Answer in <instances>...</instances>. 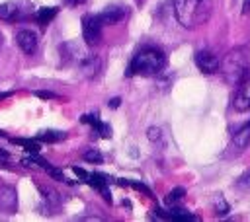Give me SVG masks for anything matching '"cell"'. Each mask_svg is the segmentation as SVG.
<instances>
[{"mask_svg":"<svg viewBox=\"0 0 250 222\" xmlns=\"http://www.w3.org/2000/svg\"><path fill=\"white\" fill-rule=\"evenodd\" d=\"M215 208H217L219 214H227V212H229V204L225 203L223 195H217V199H215Z\"/></svg>","mask_w":250,"mask_h":222,"instance_id":"cell-22","label":"cell"},{"mask_svg":"<svg viewBox=\"0 0 250 222\" xmlns=\"http://www.w3.org/2000/svg\"><path fill=\"white\" fill-rule=\"evenodd\" d=\"M82 123L92 125V127L100 132V136H109V134H111V129H109L107 125H104L102 121H98V117H94V115H84V117H82Z\"/></svg>","mask_w":250,"mask_h":222,"instance_id":"cell-15","label":"cell"},{"mask_svg":"<svg viewBox=\"0 0 250 222\" xmlns=\"http://www.w3.org/2000/svg\"><path fill=\"white\" fill-rule=\"evenodd\" d=\"M184 195H186V191H184L182 187L172 189V191L166 195V204H176V203H180V201L184 199Z\"/></svg>","mask_w":250,"mask_h":222,"instance_id":"cell-19","label":"cell"},{"mask_svg":"<svg viewBox=\"0 0 250 222\" xmlns=\"http://www.w3.org/2000/svg\"><path fill=\"white\" fill-rule=\"evenodd\" d=\"M80 70L86 78H94L100 74L102 70V58L100 56H94V55H88L84 60H80Z\"/></svg>","mask_w":250,"mask_h":222,"instance_id":"cell-9","label":"cell"},{"mask_svg":"<svg viewBox=\"0 0 250 222\" xmlns=\"http://www.w3.org/2000/svg\"><path fill=\"white\" fill-rule=\"evenodd\" d=\"M61 51H64L66 53V56L68 58H72V60H84L86 56H88V53H86V49L80 45V43H66Z\"/></svg>","mask_w":250,"mask_h":222,"instance_id":"cell-13","label":"cell"},{"mask_svg":"<svg viewBox=\"0 0 250 222\" xmlns=\"http://www.w3.org/2000/svg\"><path fill=\"white\" fill-rule=\"evenodd\" d=\"M74 173L80 175L82 179H88V171H84V169H80V167H74Z\"/></svg>","mask_w":250,"mask_h":222,"instance_id":"cell-26","label":"cell"},{"mask_svg":"<svg viewBox=\"0 0 250 222\" xmlns=\"http://www.w3.org/2000/svg\"><path fill=\"white\" fill-rule=\"evenodd\" d=\"M195 64H197V68L201 70V72H205V74H213V72H217L219 70V56L213 53V51H209V49H203V51H197L195 53Z\"/></svg>","mask_w":250,"mask_h":222,"instance_id":"cell-6","label":"cell"},{"mask_svg":"<svg viewBox=\"0 0 250 222\" xmlns=\"http://www.w3.org/2000/svg\"><path fill=\"white\" fill-rule=\"evenodd\" d=\"M107 105H109V107H113V109H115V107H117V105H119V97H113V99H111V101H109V103H107Z\"/></svg>","mask_w":250,"mask_h":222,"instance_id":"cell-30","label":"cell"},{"mask_svg":"<svg viewBox=\"0 0 250 222\" xmlns=\"http://www.w3.org/2000/svg\"><path fill=\"white\" fill-rule=\"evenodd\" d=\"M55 16H57V8H41L35 18H37L39 23H49Z\"/></svg>","mask_w":250,"mask_h":222,"instance_id":"cell-17","label":"cell"},{"mask_svg":"<svg viewBox=\"0 0 250 222\" xmlns=\"http://www.w3.org/2000/svg\"><path fill=\"white\" fill-rule=\"evenodd\" d=\"M248 144H250V125H244L240 130L234 132V136H232V148H236V152H238V150H244Z\"/></svg>","mask_w":250,"mask_h":222,"instance_id":"cell-12","label":"cell"},{"mask_svg":"<svg viewBox=\"0 0 250 222\" xmlns=\"http://www.w3.org/2000/svg\"><path fill=\"white\" fill-rule=\"evenodd\" d=\"M232 107L236 111H248L250 109V78H246L238 84L236 93L232 97Z\"/></svg>","mask_w":250,"mask_h":222,"instance_id":"cell-7","label":"cell"},{"mask_svg":"<svg viewBox=\"0 0 250 222\" xmlns=\"http://www.w3.org/2000/svg\"><path fill=\"white\" fill-rule=\"evenodd\" d=\"M47 173H49L51 177H55V179H59V181H66L61 169H55V167H51V166H49V167H47Z\"/></svg>","mask_w":250,"mask_h":222,"instance_id":"cell-24","label":"cell"},{"mask_svg":"<svg viewBox=\"0 0 250 222\" xmlns=\"http://www.w3.org/2000/svg\"><path fill=\"white\" fill-rule=\"evenodd\" d=\"M18 18H20V8L14 2L0 4V19H4V21H16Z\"/></svg>","mask_w":250,"mask_h":222,"instance_id":"cell-14","label":"cell"},{"mask_svg":"<svg viewBox=\"0 0 250 222\" xmlns=\"http://www.w3.org/2000/svg\"><path fill=\"white\" fill-rule=\"evenodd\" d=\"M236 185H238L240 189H250V169H246V171H244V173L238 177Z\"/></svg>","mask_w":250,"mask_h":222,"instance_id":"cell-23","label":"cell"},{"mask_svg":"<svg viewBox=\"0 0 250 222\" xmlns=\"http://www.w3.org/2000/svg\"><path fill=\"white\" fill-rule=\"evenodd\" d=\"M102 21L98 16H84L82 18V37L86 45H96L102 39Z\"/></svg>","mask_w":250,"mask_h":222,"instance_id":"cell-4","label":"cell"},{"mask_svg":"<svg viewBox=\"0 0 250 222\" xmlns=\"http://www.w3.org/2000/svg\"><path fill=\"white\" fill-rule=\"evenodd\" d=\"M248 125H250V123H248Z\"/></svg>","mask_w":250,"mask_h":222,"instance_id":"cell-31","label":"cell"},{"mask_svg":"<svg viewBox=\"0 0 250 222\" xmlns=\"http://www.w3.org/2000/svg\"><path fill=\"white\" fill-rule=\"evenodd\" d=\"M16 45L20 47L21 53L25 55H33L37 51V45H39V35L31 29H18L16 31Z\"/></svg>","mask_w":250,"mask_h":222,"instance_id":"cell-5","label":"cell"},{"mask_svg":"<svg viewBox=\"0 0 250 222\" xmlns=\"http://www.w3.org/2000/svg\"><path fill=\"white\" fill-rule=\"evenodd\" d=\"M178 23L186 29H197L207 23L213 14V0H172Z\"/></svg>","mask_w":250,"mask_h":222,"instance_id":"cell-1","label":"cell"},{"mask_svg":"<svg viewBox=\"0 0 250 222\" xmlns=\"http://www.w3.org/2000/svg\"><path fill=\"white\" fill-rule=\"evenodd\" d=\"M156 214L162 216V218H168V220H178V222L195 220V216H193L189 210H186V208H176L174 204H172V208H170L168 212H164V210H156Z\"/></svg>","mask_w":250,"mask_h":222,"instance_id":"cell-10","label":"cell"},{"mask_svg":"<svg viewBox=\"0 0 250 222\" xmlns=\"http://www.w3.org/2000/svg\"><path fill=\"white\" fill-rule=\"evenodd\" d=\"M166 55L156 49V47H145L141 49L131 64H129V72L127 74H141V76H154L158 72H162L166 68Z\"/></svg>","mask_w":250,"mask_h":222,"instance_id":"cell-3","label":"cell"},{"mask_svg":"<svg viewBox=\"0 0 250 222\" xmlns=\"http://www.w3.org/2000/svg\"><path fill=\"white\" fill-rule=\"evenodd\" d=\"M0 208L8 212L16 210V191L12 187H0Z\"/></svg>","mask_w":250,"mask_h":222,"instance_id":"cell-11","label":"cell"},{"mask_svg":"<svg viewBox=\"0 0 250 222\" xmlns=\"http://www.w3.org/2000/svg\"><path fill=\"white\" fill-rule=\"evenodd\" d=\"M14 142L21 144V146L27 148V152H31V154H37V152H39V144H37V140H14Z\"/></svg>","mask_w":250,"mask_h":222,"instance_id":"cell-21","label":"cell"},{"mask_svg":"<svg viewBox=\"0 0 250 222\" xmlns=\"http://www.w3.org/2000/svg\"><path fill=\"white\" fill-rule=\"evenodd\" d=\"M8 166H10V154L0 148V167H8Z\"/></svg>","mask_w":250,"mask_h":222,"instance_id":"cell-25","label":"cell"},{"mask_svg":"<svg viewBox=\"0 0 250 222\" xmlns=\"http://www.w3.org/2000/svg\"><path fill=\"white\" fill-rule=\"evenodd\" d=\"M125 16H127V8H123V6H107L98 18H100V21L105 25V23H117V21H121Z\"/></svg>","mask_w":250,"mask_h":222,"instance_id":"cell-8","label":"cell"},{"mask_svg":"<svg viewBox=\"0 0 250 222\" xmlns=\"http://www.w3.org/2000/svg\"><path fill=\"white\" fill-rule=\"evenodd\" d=\"M64 138H66V134L62 130H43L37 134V140H41V142H61Z\"/></svg>","mask_w":250,"mask_h":222,"instance_id":"cell-16","label":"cell"},{"mask_svg":"<svg viewBox=\"0 0 250 222\" xmlns=\"http://www.w3.org/2000/svg\"><path fill=\"white\" fill-rule=\"evenodd\" d=\"M66 4H70V6H80V4H84L86 0H64Z\"/></svg>","mask_w":250,"mask_h":222,"instance_id":"cell-29","label":"cell"},{"mask_svg":"<svg viewBox=\"0 0 250 222\" xmlns=\"http://www.w3.org/2000/svg\"><path fill=\"white\" fill-rule=\"evenodd\" d=\"M242 12H244V14L250 12V0H244V2H242Z\"/></svg>","mask_w":250,"mask_h":222,"instance_id":"cell-28","label":"cell"},{"mask_svg":"<svg viewBox=\"0 0 250 222\" xmlns=\"http://www.w3.org/2000/svg\"><path fill=\"white\" fill-rule=\"evenodd\" d=\"M82 158H84L86 162H92V164H100V162L104 160V156H102L100 150H96V148H88V150H84Z\"/></svg>","mask_w":250,"mask_h":222,"instance_id":"cell-20","label":"cell"},{"mask_svg":"<svg viewBox=\"0 0 250 222\" xmlns=\"http://www.w3.org/2000/svg\"><path fill=\"white\" fill-rule=\"evenodd\" d=\"M221 74L227 84L238 86L250 74V49L236 47L229 51L221 62Z\"/></svg>","mask_w":250,"mask_h":222,"instance_id":"cell-2","label":"cell"},{"mask_svg":"<svg viewBox=\"0 0 250 222\" xmlns=\"http://www.w3.org/2000/svg\"><path fill=\"white\" fill-rule=\"evenodd\" d=\"M146 136H148L150 142H154L158 146H162V142H164V134H162V129L160 127H150L146 130Z\"/></svg>","mask_w":250,"mask_h":222,"instance_id":"cell-18","label":"cell"},{"mask_svg":"<svg viewBox=\"0 0 250 222\" xmlns=\"http://www.w3.org/2000/svg\"><path fill=\"white\" fill-rule=\"evenodd\" d=\"M35 95H39V97H55V93H49V92H35Z\"/></svg>","mask_w":250,"mask_h":222,"instance_id":"cell-27","label":"cell"}]
</instances>
